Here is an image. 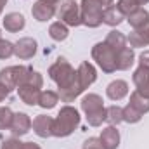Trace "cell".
<instances>
[{
  "mask_svg": "<svg viewBox=\"0 0 149 149\" xmlns=\"http://www.w3.org/2000/svg\"><path fill=\"white\" fill-rule=\"evenodd\" d=\"M31 120H30V116L28 114H24V113H16L14 114V120H12V127H10V130H12V134L14 135H24V134H28L30 132V128H31Z\"/></svg>",
  "mask_w": 149,
  "mask_h": 149,
  "instance_id": "10",
  "label": "cell"
},
{
  "mask_svg": "<svg viewBox=\"0 0 149 149\" xmlns=\"http://www.w3.org/2000/svg\"><path fill=\"white\" fill-rule=\"evenodd\" d=\"M16 74H17V66H9L0 71V83H3L9 90L16 88Z\"/></svg>",
  "mask_w": 149,
  "mask_h": 149,
  "instance_id": "24",
  "label": "cell"
},
{
  "mask_svg": "<svg viewBox=\"0 0 149 149\" xmlns=\"http://www.w3.org/2000/svg\"><path fill=\"white\" fill-rule=\"evenodd\" d=\"M106 121L109 123V125H118V123H121L123 121V108H120V106H109V108H106Z\"/></svg>",
  "mask_w": 149,
  "mask_h": 149,
  "instance_id": "26",
  "label": "cell"
},
{
  "mask_svg": "<svg viewBox=\"0 0 149 149\" xmlns=\"http://www.w3.org/2000/svg\"><path fill=\"white\" fill-rule=\"evenodd\" d=\"M9 94H10V90H9V88L3 85V83H0V102H2V101H3V99L9 95Z\"/></svg>",
  "mask_w": 149,
  "mask_h": 149,
  "instance_id": "34",
  "label": "cell"
},
{
  "mask_svg": "<svg viewBox=\"0 0 149 149\" xmlns=\"http://www.w3.org/2000/svg\"><path fill=\"white\" fill-rule=\"evenodd\" d=\"M23 144L24 142H21L17 139H9L2 144V149H23Z\"/></svg>",
  "mask_w": 149,
  "mask_h": 149,
  "instance_id": "32",
  "label": "cell"
},
{
  "mask_svg": "<svg viewBox=\"0 0 149 149\" xmlns=\"http://www.w3.org/2000/svg\"><path fill=\"white\" fill-rule=\"evenodd\" d=\"M24 24H26L24 16L19 14V12H10V14H7V16L3 17V28H5L7 31H12V33L21 31V30L24 28Z\"/></svg>",
  "mask_w": 149,
  "mask_h": 149,
  "instance_id": "17",
  "label": "cell"
},
{
  "mask_svg": "<svg viewBox=\"0 0 149 149\" xmlns=\"http://www.w3.org/2000/svg\"><path fill=\"white\" fill-rule=\"evenodd\" d=\"M0 40H2V37H0Z\"/></svg>",
  "mask_w": 149,
  "mask_h": 149,
  "instance_id": "40",
  "label": "cell"
},
{
  "mask_svg": "<svg viewBox=\"0 0 149 149\" xmlns=\"http://www.w3.org/2000/svg\"><path fill=\"white\" fill-rule=\"evenodd\" d=\"M52 125H54V120L50 116H45V114H38L31 123L35 134L42 139H47L52 135Z\"/></svg>",
  "mask_w": 149,
  "mask_h": 149,
  "instance_id": "7",
  "label": "cell"
},
{
  "mask_svg": "<svg viewBox=\"0 0 149 149\" xmlns=\"http://www.w3.org/2000/svg\"><path fill=\"white\" fill-rule=\"evenodd\" d=\"M135 111H139L141 114H144V113L149 111V99L148 97H144L141 92H132L130 94V102H128Z\"/></svg>",
  "mask_w": 149,
  "mask_h": 149,
  "instance_id": "23",
  "label": "cell"
},
{
  "mask_svg": "<svg viewBox=\"0 0 149 149\" xmlns=\"http://www.w3.org/2000/svg\"><path fill=\"white\" fill-rule=\"evenodd\" d=\"M106 43L111 47L114 52H120L121 49H125V47H127V37H125L121 31L113 30V31L108 33V37H106Z\"/></svg>",
  "mask_w": 149,
  "mask_h": 149,
  "instance_id": "21",
  "label": "cell"
},
{
  "mask_svg": "<svg viewBox=\"0 0 149 149\" xmlns=\"http://www.w3.org/2000/svg\"><path fill=\"white\" fill-rule=\"evenodd\" d=\"M134 59H135V54L130 47H125L121 49L120 52H116V70H128L132 64H134Z\"/></svg>",
  "mask_w": 149,
  "mask_h": 149,
  "instance_id": "19",
  "label": "cell"
},
{
  "mask_svg": "<svg viewBox=\"0 0 149 149\" xmlns=\"http://www.w3.org/2000/svg\"><path fill=\"white\" fill-rule=\"evenodd\" d=\"M76 74H78V80H80V83H81L83 90H85V88H88V87L95 81V78H97V71H95V68H94L88 61H83V63L78 66Z\"/></svg>",
  "mask_w": 149,
  "mask_h": 149,
  "instance_id": "6",
  "label": "cell"
},
{
  "mask_svg": "<svg viewBox=\"0 0 149 149\" xmlns=\"http://www.w3.org/2000/svg\"><path fill=\"white\" fill-rule=\"evenodd\" d=\"M31 14L37 21H49L50 17L56 16V5H50L43 0H38L31 9Z\"/></svg>",
  "mask_w": 149,
  "mask_h": 149,
  "instance_id": "9",
  "label": "cell"
},
{
  "mask_svg": "<svg viewBox=\"0 0 149 149\" xmlns=\"http://www.w3.org/2000/svg\"><path fill=\"white\" fill-rule=\"evenodd\" d=\"M12 120H14V113L10 111V108H0V130H7L12 127Z\"/></svg>",
  "mask_w": 149,
  "mask_h": 149,
  "instance_id": "27",
  "label": "cell"
},
{
  "mask_svg": "<svg viewBox=\"0 0 149 149\" xmlns=\"http://www.w3.org/2000/svg\"><path fill=\"white\" fill-rule=\"evenodd\" d=\"M17 92H19V99L28 104V106H35L38 104V97H40V88L37 87H31V85H21L17 87Z\"/></svg>",
  "mask_w": 149,
  "mask_h": 149,
  "instance_id": "16",
  "label": "cell"
},
{
  "mask_svg": "<svg viewBox=\"0 0 149 149\" xmlns=\"http://www.w3.org/2000/svg\"><path fill=\"white\" fill-rule=\"evenodd\" d=\"M43 2H47V3H50V5H56V7H57V3H59L61 0H43Z\"/></svg>",
  "mask_w": 149,
  "mask_h": 149,
  "instance_id": "36",
  "label": "cell"
},
{
  "mask_svg": "<svg viewBox=\"0 0 149 149\" xmlns=\"http://www.w3.org/2000/svg\"><path fill=\"white\" fill-rule=\"evenodd\" d=\"M139 63L142 68H148L149 70V50H144L141 56H139Z\"/></svg>",
  "mask_w": 149,
  "mask_h": 149,
  "instance_id": "33",
  "label": "cell"
},
{
  "mask_svg": "<svg viewBox=\"0 0 149 149\" xmlns=\"http://www.w3.org/2000/svg\"><path fill=\"white\" fill-rule=\"evenodd\" d=\"M99 141H101V144H102L104 149H116L120 146V132H118L113 125H109L108 128L102 130Z\"/></svg>",
  "mask_w": 149,
  "mask_h": 149,
  "instance_id": "12",
  "label": "cell"
},
{
  "mask_svg": "<svg viewBox=\"0 0 149 149\" xmlns=\"http://www.w3.org/2000/svg\"><path fill=\"white\" fill-rule=\"evenodd\" d=\"M57 102H59V94L57 92H54V90H43V92H40V97H38V106L40 108L52 109Z\"/></svg>",
  "mask_w": 149,
  "mask_h": 149,
  "instance_id": "22",
  "label": "cell"
},
{
  "mask_svg": "<svg viewBox=\"0 0 149 149\" xmlns=\"http://www.w3.org/2000/svg\"><path fill=\"white\" fill-rule=\"evenodd\" d=\"M127 21H128V24H130L134 30L142 28V26H146L149 23V12L146 9H141V7H139L135 12H132V14L127 16Z\"/></svg>",
  "mask_w": 149,
  "mask_h": 149,
  "instance_id": "20",
  "label": "cell"
},
{
  "mask_svg": "<svg viewBox=\"0 0 149 149\" xmlns=\"http://www.w3.org/2000/svg\"><path fill=\"white\" fill-rule=\"evenodd\" d=\"M116 7L120 9V12L123 14V16H128V14H132V12H135L141 5L135 2V0H118V3H116Z\"/></svg>",
  "mask_w": 149,
  "mask_h": 149,
  "instance_id": "28",
  "label": "cell"
},
{
  "mask_svg": "<svg viewBox=\"0 0 149 149\" xmlns=\"http://www.w3.org/2000/svg\"><path fill=\"white\" fill-rule=\"evenodd\" d=\"M10 56H14V43L0 40V59H9Z\"/></svg>",
  "mask_w": 149,
  "mask_h": 149,
  "instance_id": "30",
  "label": "cell"
},
{
  "mask_svg": "<svg viewBox=\"0 0 149 149\" xmlns=\"http://www.w3.org/2000/svg\"><path fill=\"white\" fill-rule=\"evenodd\" d=\"M102 10L104 5L101 3V0H81V24L88 28H97L102 23Z\"/></svg>",
  "mask_w": 149,
  "mask_h": 149,
  "instance_id": "3",
  "label": "cell"
},
{
  "mask_svg": "<svg viewBox=\"0 0 149 149\" xmlns=\"http://www.w3.org/2000/svg\"><path fill=\"white\" fill-rule=\"evenodd\" d=\"M106 94L111 101H121L127 94H128V85L125 80H114L108 85Z\"/></svg>",
  "mask_w": 149,
  "mask_h": 149,
  "instance_id": "15",
  "label": "cell"
},
{
  "mask_svg": "<svg viewBox=\"0 0 149 149\" xmlns=\"http://www.w3.org/2000/svg\"><path fill=\"white\" fill-rule=\"evenodd\" d=\"M141 118H142V114L139 111H135L130 104L127 108H123V121H127V123H137V121H141Z\"/></svg>",
  "mask_w": 149,
  "mask_h": 149,
  "instance_id": "29",
  "label": "cell"
},
{
  "mask_svg": "<svg viewBox=\"0 0 149 149\" xmlns=\"http://www.w3.org/2000/svg\"><path fill=\"white\" fill-rule=\"evenodd\" d=\"M83 149H104V148H102V144L97 137H90L83 142Z\"/></svg>",
  "mask_w": 149,
  "mask_h": 149,
  "instance_id": "31",
  "label": "cell"
},
{
  "mask_svg": "<svg viewBox=\"0 0 149 149\" xmlns=\"http://www.w3.org/2000/svg\"><path fill=\"white\" fill-rule=\"evenodd\" d=\"M23 149H40V146L35 144V142H24L23 144Z\"/></svg>",
  "mask_w": 149,
  "mask_h": 149,
  "instance_id": "35",
  "label": "cell"
},
{
  "mask_svg": "<svg viewBox=\"0 0 149 149\" xmlns=\"http://www.w3.org/2000/svg\"><path fill=\"white\" fill-rule=\"evenodd\" d=\"M37 52V42L33 38H21L16 45H14V54L19 59H30L33 57Z\"/></svg>",
  "mask_w": 149,
  "mask_h": 149,
  "instance_id": "8",
  "label": "cell"
},
{
  "mask_svg": "<svg viewBox=\"0 0 149 149\" xmlns=\"http://www.w3.org/2000/svg\"><path fill=\"white\" fill-rule=\"evenodd\" d=\"M125 19V16L120 12V9L116 5H108L102 10V23L108 26H118L121 21Z\"/></svg>",
  "mask_w": 149,
  "mask_h": 149,
  "instance_id": "18",
  "label": "cell"
},
{
  "mask_svg": "<svg viewBox=\"0 0 149 149\" xmlns=\"http://www.w3.org/2000/svg\"><path fill=\"white\" fill-rule=\"evenodd\" d=\"M101 3H102L104 7H108V5H113V0H101Z\"/></svg>",
  "mask_w": 149,
  "mask_h": 149,
  "instance_id": "37",
  "label": "cell"
},
{
  "mask_svg": "<svg viewBox=\"0 0 149 149\" xmlns=\"http://www.w3.org/2000/svg\"><path fill=\"white\" fill-rule=\"evenodd\" d=\"M80 125V113L74 109L73 106H64L54 120L52 125V135L56 137H68L71 135Z\"/></svg>",
  "mask_w": 149,
  "mask_h": 149,
  "instance_id": "2",
  "label": "cell"
},
{
  "mask_svg": "<svg viewBox=\"0 0 149 149\" xmlns=\"http://www.w3.org/2000/svg\"><path fill=\"white\" fill-rule=\"evenodd\" d=\"M127 42L130 43V47H148L149 45V23L142 28H137L130 33V37L127 38Z\"/></svg>",
  "mask_w": 149,
  "mask_h": 149,
  "instance_id": "13",
  "label": "cell"
},
{
  "mask_svg": "<svg viewBox=\"0 0 149 149\" xmlns=\"http://www.w3.org/2000/svg\"><path fill=\"white\" fill-rule=\"evenodd\" d=\"M68 26L64 24V23H61V21H56V23H52L50 24V28H49V35L52 40H56V42H63V40H66L68 38Z\"/></svg>",
  "mask_w": 149,
  "mask_h": 149,
  "instance_id": "25",
  "label": "cell"
},
{
  "mask_svg": "<svg viewBox=\"0 0 149 149\" xmlns=\"http://www.w3.org/2000/svg\"><path fill=\"white\" fill-rule=\"evenodd\" d=\"M49 76L57 83V87H59L57 94H59V99L63 102H71L83 92V87L78 80L76 71L71 68V64L64 57H59L49 68Z\"/></svg>",
  "mask_w": 149,
  "mask_h": 149,
  "instance_id": "1",
  "label": "cell"
},
{
  "mask_svg": "<svg viewBox=\"0 0 149 149\" xmlns=\"http://www.w3.org/2000/svg\"><path fill=\"white\" fill-rule=\"evenodd\" d=\"M81 109L85 111L87 116H88V114H94V113L102 111L104 106H102L101 95H97V94H88V95H85V97L81 99Z\"/></svg>",
  "mask_w": 149,
  "mask_h": 149,
  "instance_id": "14",
  "label": "cell"
},
{
  "mask_svg": "<svg viewBox=\"0 0 149 149\" xmlns=\"http://www.w3.org/2000/svg\"><path fill=\"white\" fill-rule=\"evenodd\" d=\"M5 3H7V0H0V14H2V9H3Z\"/></svg>",
  "mask_w": 149,
  "mask_h": 149,
  "instance_id": "38",
  "label": "cell"
},
{
  "mask_svg": "<svg viewBox=\"0 0 149 149\" xmlns=\"http://www.w3.org/2000/svg\"><path fill=\"white\" fill-rule=\"evenodd\" d=\"M92 57H94V61L99 64V68L102 71H106V73L116 71V52L113 50L106 42H101V43L94 45Z\"/></svg>",
  "mask_w": 149,
  "mask_h": 149,
  "instance_id": "4",
  "label": "cell"
},
{
  "mask_svg": "<svg viewBox=\"0 0 149 149\" xmlns=\"http://www.w3.org/2000/svg\"><path fill=\"white\" fill-rule=\"evenodd\" d=\"M134 83L137 87V92H141L144 97L149 99V70L139 66L134 71Z\"/></svg>",
  "mask_w": 149,
  "mask_h": 149,
  "instance_id": "11",
  "label": "cell"
},
{
  "mask_svg": "<svg viewBox=\"0 0 149 149\" xmlns=\"http://www.w3.org/2000/svg\"><path fill=\"white\" fill-rule=\"evenodd\" d=\"M135 2H137V3H139V5H144V3H148L149 0H135Z\"/></svg>",
  "mask_w": 149,
  "mask_h": 149,
  "instance_id": "39",
  "label": "cell"
},
{
  "mask_svg": "<svg viewBox=\"0 0 149 149\" xmlns=\"http://www.w3.org/2000/svg\"><path fill=\"white\" fill-rule=\"evenodd\" d=\"M56 16L66 26H80L81 24L80 5L74 0H61L56 7Z\"/></svg>",
  "mask_w": 149,
  "mask_h": 149,
  "instance_id": "5",
  "label": "cell"
}]
</instances>
